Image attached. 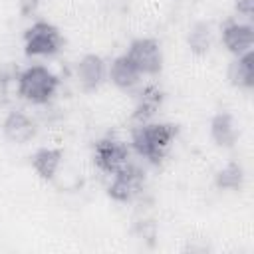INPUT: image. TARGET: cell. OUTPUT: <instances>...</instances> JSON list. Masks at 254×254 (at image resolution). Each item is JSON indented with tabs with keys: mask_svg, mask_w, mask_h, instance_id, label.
<instances>
[{
	"mask_svg": "<svg viewBox=\"0 0 254 254\" xmlns=\"http://www.w3.org/2000/svg\"><path fill=\"white\" fill-rule=\"evenodd\" d=\"M187 46L190 50V54L194 56H206L212 48V28L208 22L198 20L189 28L187 34Z\"/></svg>",
	"mask_w": 254,
	"mask_h": 254,
	"instance_id": "obj_16",
	"label": "cell"
},
{
	"mask_svg": "<svg viewBox=\"0 0 254 254\" xmlns=\"http://www.w3.org/2000/svg\"><path fill=\"white\" fill-rule=\"evenodd\" d=\"M163 101H165V91L157 85V83H149L145 85L137 99H135V105H133V113H131V119L135 123H145V121H151L159 109L163 107Z\"/></svg>",
	"mask_w": 254,
	"mask_h": 254,
	"instance_id": "obj_10",
	"label": "cell"
},
{
	"mask_svg": "<svg viewBox=\"0 0 254 254\" xmlns=\"http://www.w3.org/2000/svg\"><path fill=\"white\" fill-rule=\"evenodd\" d=\"M64 161V153L56 147H40L30 157V167L42 181H54Z\"/></svg>",
	"mask_w": 254,
	"mask_h": 254,
	"instance_id": "obj_13",
	"label": "cell"
},
{
	"mask_svg": "<svg viewBox=\"0 0 254 254\" xmlns=\"http://www.w3.org/2000/svg\"><path fill=\"white\" fill-rule=\"evenodd\" d=\"M228 81L244 91L254 87V52L236 56L228 65Z\"/></svg>",
	"mask_w": 254,
	"mask_h": 254,
	"instance_id": "obj_14",
	"label": "cell"
},
{
	"mask_svg": "<svg viewBox=\"0 0 254 254\" xmlns=\"http://www.w3.org/2000/svg\"><path fill=\"white\" fill-rule=\"evenodd\" d=\"M40 2H42V0H18V10H20V14H22L24 18H32V16L38 12Z\"/></svg>",
	"mask_w": 254,
	"mask_h": 254,
	"instance_id": "obj_18",
	"label": "cell"
},
{
	"mask_svg": "<svg viewBox=\"0 0 254 254\" xmlns=\"http://www.w3.org/2000/svg\"><path fill=\"white\" fill-rule=\"evenodd\" d=\"M38 133L36 121L22 109H12L2 119V135L6 141L14 145H26L30 143Z\"/></svg>",
	"mask_w": 254,
	"mask_h": 254,
	"instance_id": "obj_9",
	"label": "cell"
},
{
	"mask_svg": "<svg viewBox=\"0 0 254 254\" xmlns=\"http://www.w3.org/2000/svg\"><path fill=\"white\" fill-rule=\"evenodd\" d=\"M244 167L236 161H228L224 167H220L214 173V187L218 190H228V192H236L242 189L244 185Z\"/></svg>",
	"mask_w": 254,
	"mask_h": 254,
	"instance_id": "obj_15",
	"label": "cell"
},
{
	"mask_svg": "<svg viewBox=\"0 0 254 254\" xmlns=\"http://www.w3.org/2000/svg\"><path fill=\"white\" fill-rule=\"evenodd\" d=\"M234 10L244 16L246 20H252L254 16V0H234Z\"/></svg>",
	"mask_w": 254,
	"mask_h": 254,
	"instance_id": "obj_19",
	"label": "cell"
},
{
	"mask_svg": "<svg viewBox=\"0 0 254 254\" xmlns=\"http://www.w3.org/2000/svg\"><path fill=\"white\" fill-rule=\"evenodd\" d=\"M60 89V77L46 65L32 64L18 71L16 93L32 105H46Z\"/></svg>",
	"mask_w": 254,
	"mask_h": 254,
	"instance_id": "obj_2",
	"label": "cell"
},
{
	"mask_svg": "<svg viewBox=\"0 0 254 254\" xmlns=\"http://www.w3.org/2000/svg\"><path fill=\"white\" fill-rule=\"evenodd\" d=\"M143 187H145V171L139 165L129 161L125 167H121L117 173L111 175V183L107 187V196L113 202L127 204L141 194Z\"/></svg>",
	"mask_w": 254,
	"mask_h": 254,
	"instance_id": "obj_4",
	"label": "cell"
},
{
	"mask_svg": "<svg viewBox=\"0 0 254 254\" xmlns=\"http://www.w3.org/2000/svg\"><path fill=\"white\" fill-rule=\"evenodd\" d=\"M16 77H18V71L12 65H8V64L0 65V95H6L8 85L16 83Z\"/></svg>",
	"mask_w": 254,
	"mask_h": 254,
	"instance_id": "obj_17",
	"label": "cell"
},
{
	"mask_svg": "<svg viewBox=\"0 0 254 254\" xmlns=\"http://www.w3.org/2000/svg\"><path fill=\"white\" fill-rule=\"evenodd\" d=\"M208 135H210V139L216 147L232 149L236 139H238V129H236L232 113H228V111L214 113L210 123H208Z\"/></svg>",
	"mask_w": 254,
	"mask_h": 254,
	"instance_id": "obj_12",
	"label": "cell"
},
{
	"mask_svg": "<svg viewBox=\"0 0 254 254\" xmlns=\"http://www.w3.org/2000/svg\"><path fill=\"white\" fill-rule=\"evenodd\" d=\"M125 56L133 62L141 75H159L165 64L161 42L155 38H135L131 40Z\"/></svg>",
	"mask_w": 254,
	"mask_h": 254,
	"instance_id": "obj_5",
	"label": "cell"
},
{
	"mask_svg": "<svg viewBox=\"0 0 254 254\" xmlns=\"http://www.w3.org/2000/svg\"><path fill=\"white\" fill-rule=\"evenodd\" d=\"M64 46L62 32L46 20H36L24 32V54L28 58L56 56Z\"/></svg>",
	"mask_w": 254,
	"mask_h": 254,
	"instance_id": "obj_3",
	"label": "cell"
},
{
	"mask_svg": "<svg viewBox=\"0 0 254 254\" xmlns=\"http://www.w3.org/2000/svg\"><path fill=\"white\" fill-rule=\"evenodd\" d=\"M129 161H131V147L123 139L109 135V137L99 139L93 145V163L105 175L117 173Z\"/></svg>",
	"mask_w": 254,
	"mask_h": 254,
	"instance_id": "obj_6",
	"label": "cell"
},
{
	"mask_svg": "<svg viewBox=\"0 0 254 254\" xmlns=\"http://www.w3.org/2000/svg\"><path fill=\"white\" fill-rule=\"evenodd\" d=\"M220 40L228 54L242 56L246 52H252L254 46V28L250 22H238V20H226L220 28Z\"/></svg>",
	"mask_w": 254,
	"mask_h": 254,
	"instance_id": "obj_7",
	"label": "cell"
},
{
	"mask_svg": "<svg viewBox=\"0 0 254 254\" xmlns=\"http://www.w3.org/2000/svg\"><path fill=\"white\" fill-rule=\"evenodd\" d=\"M75 77L83 91H95L107 79V62L99 54H85L75 64Z\"/></svg>",
	"mask_w": 254,
	"mask_h": 254,
	"instance_id": "obj_8",
	"label": "cell"
},
{
	"mask_svg": "<svg viewBox=\"0 0 254 254\" xmlns=\"http://www.w3.org/2000/svg\"><path fill=\"white\" fill-rule=\"evenodd\" d=\"M141 77H143V75L139 73V69L133 65V62H131L125 54L117 56V58L107 65V79H109L117 89H121V91H131V89H135V87L139 85Z\"/></svg>",
	"mask_w": 254,
	"mask_h": 254,
	"instance_id": "obj_11",
	"label": "cell"
},
{
	"mask_svg": "<svg viewBox=\"0 0 254 254\" xmlns=\"http://www.w3.org/2000/svg\"><path fill=\"white\" fill-rule=\"evenodd\" d=\"M177 125L151 119L145 123H137V127L131 131L129 145L141 159L151 165H159L167 157L173 141L177 139Z\"/></svg>",
	"mask_w": 254,
	"mask_h": 254,
	"instance_id": "obj_1",
	"label": "cell"
}]
</instances>
